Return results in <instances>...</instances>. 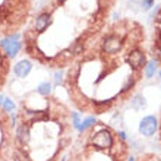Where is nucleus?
Returning a JSON list of instances; mask_svg holds the SVG:
<instances>
[{
  "mask_svg": "<svg viewBox=\"0 0 161 161\" xmlns=\"http://www.w3.org/2000/svg\"><path fill=\"white\" fill-rule=\"evenodd\" d=\"M31 0H0V35H13L26 21Z\"/></svg>",
  "mask_w": 161,
  "mask_h": 161,
  "instance_id": "f257e3e1",
  "label": "nucleus"
},
{
  "mask_svg": "<svg viewBox=\"0 0 161 161\" xmlns=\"http://www.w3.org/2000/svg\"><path fill=\"white\" fill-rule=\"evenodd\" d=\"M15 125V119H12L8 114V111L3 110V107L0 108V161H8L4 160V155H2V149L4 151H15V148H10L9 141H10V130L12 126Z\"/></svg>",
  "mask_w": 161,
  "mask_h": 161,
  "instance_id": "f03ea898",
  "label": "nucleus"
},
{
  "mask_svg": "<svg viewBox=\"0 0 161 161\" xmlns=\"http://www.w3.org/2000/svg\"><path fill=\"white\" fill-rule=\"evenodd\" d=\"M91 144L98 149H108L113 145V135L107 129H100L91 136Z\"/></svg>",
  "mask_w": 161,
  "mask_h": 161,
  "instance_id": "7ed1b4c3",
  "label": "nucleus"
},
{
  "mask_svg": "<svg viewBox=\"0 0 161 161\" xmlns=\"http://www.w3.org/2000/svg\"><path fill=\"white\" fill-rule=\"evenodd\" d=\"M122 41L123 40L120 38L119 35H116V34L108 35L103 41V51L107 53V54H116L122 48V44H123Z\"/></svg>",
  "mask_w": 161,
  "mask_h": 161,
  "instance_id": "20e7f679",
  "label": "nucleus"
},
{
  "mask_svg": "<svg viewBox=\"0 0 161 161\" xmlns=\"http://www.w3.org/2000/svg\"><path fill=\"white\" fill-rule=\"evenodd\" d=\"M157 130V119L154 116H147L139 125V132L144 136H153Z\"/></svg>",
  "mask_w": 161,
  "mask_h": 161,
  "instance_id": "39448f33",
  "label": "nucleus"
},
{
  "mask_svg": "<svg viewBox=\"0 0 161 161\" xmlns=\"http://www.w3.org/2000/svg\"><path fill=\"white\" fill-rule=\"evenodd\" d=\"M9 57L6 54V51L2 46H0V88L3 86L4 80H6V76H8V72H9Z\"/></svg>",
  "mask_w": 161,
  "mask_h": 161,
  "instance_id": "423d86ee",
  "label": "nucleus"
},
{
  "mask_svg": "<svg viewBox=\"0 0 161 161\" xmlns=\"http://www.w3.org/2000/svg\"><path fill=\"white\" fill-rule=\"evenodd\" d=\"M144 62H145V54L141 50H138V48L132 50L127 54V63L130 64L133 69H139L144 64Z\"/></svg>",
  "mask_w": 161,
  "mask_h": 161,
  "instance_id": "0eeeda50",
  "label": "nucleus"
},
{
  "mask_svg": "<svg viewBox=\"0 0 161 161\" xmlns=\"http://www.w3.org/2000/svg\"><path fill=\"white\" fill-rule=\"evenodd\" d=\"M31 62L30 60H21L19 63L15 64V68H13V70H15V75L19 78H25L28 76V73L31 72Z\"/></svg>",
  "mask_w": 161,
  "mask_h": 161,
  "instance_id": "6e6552de",
  "label": "nucleus"
},
{
  "mask_svg": "<svg viewBox=\"0 0 161 161\" xmlns=\"http://www.w3.org/2000/svg\"><path fill=\"white\" fill-rule=\"evenodd\" d=\"M130 106L135 108V110H142V108H145V106H147V103H145V98L141 95V94H138V95H135V98L130 101Z\"/></svg>",
  "mask_w": 161,
  "mask_h": 161,
  "instance_id": "1a4fd4ad",
  "label": "nucleus"
},
{
  "mask_svg": "<svg viewBox=\"0 0 161 161\" xmlns=\"http://www.w3.org/2000/svg\"><path fill=\"white\" fill-rule=\"evenodd\" d=\"M155 70H157V63H155L154 60H151V62L147 64V68H145V75H147V78H153Z\"/></svg>",
  "mask_w": 161,
  "mask_h": 161,
  "instance_id": "9d476101",
  "label": "nucleus"
},
{
  "mask_svg": "<svg viewBox=\"0 0 161 161\" xmlns=\"http://www.w3.org/2000/svg\"><path fill=\"white\" fill-rule=\"evenodd\" d=\"M38 92L41 94V95H48L50 94V91H51V85L48 84V82H42V84H40L38 85Z\"/></svg>",
  "mask_w": 161,
  "mask_h": 161,
  "instance_id": "9b49d317",
  "label": "nucleus"
},
{
  "mask_svg": "<svg viewBox=\"0 0 161 161\" xmlns=\"http://www.w3.org/2000/svg\"><path fill=\"white\" fill-rule=\"evenodd\" d=\"M95 122H97V120L94 119V117H89V119H86V120H85V122H82V123H80L79 130H80V132L86 130V129H89V127L92 126V125H95Z\"/></svg>",
  "mask_w": 161,
  "mask_h": 161,
  "instance_id": "f8f14e48",
  "label": "nucleus"
},
{
  "mask_svg": "<svg viewBox=\"0 0 161 161\" xmlns=\"http://www.w3.org/2000/svg\"><path fill=\"white\" fill-rule=\"evenodd\" d=\"M2 107H3L4 111H8V113H10V111L13 110V101H10V100H4L3 104H2Z\"/></svg>",
  "mask_w": 161,
  "mask_h": 161,
  "instance_id": "ddd939ff",
  "label": "nucleus"
},
{
  "mask_svg": "<svg viewBox=\"0 0 161 161\" xmlns=\"http://www.w3.org/2000/svg\"><path fill=\"white\" fill-rule=\"evenodd\" d=\"M141 6H142L144 10H148V9H151L154 6V0H142Z\"/></svg>",
  "mask_w": 161,
  "mask_h": 161,
  "instance_id": "4468645a",
  "label": "nucleus"
},
{
  "mask_svg": "<svg viewBox=\"0 0 161 161\" xmlns=\"http://www.w3.org/2000/svg\"><path fill=\"white\" fill-rule=\"evenodd\" d=\"M129 161H133V158H130V160H129Z\"/></svg>",
  "mask_w": 161,
  "mask_h": 161,
  "instance_id": "2eb2a0df",
  "label": "nucleus"
}]
</instances>
